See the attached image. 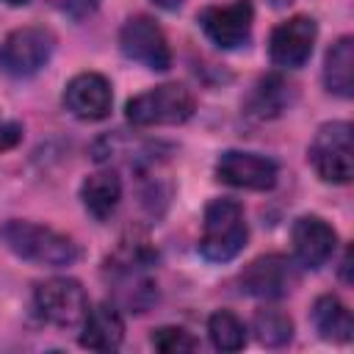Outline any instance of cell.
I'll use <instances>...</instances> for the list:
<instances>
[{
    "mask_svg": "<svg viewBox=\"0 0 354 354\" xmlns=\"http://www.w3.org/2000/svg\"><path fill=\"white\" fill-rule=\"evenodd\" d=\"M3 243L22 260L39 263V266H72L77 260V243L72 238H66L64 232H55L50 227L41 224H30V221H6L0 230Z\"/></svg>",
    "mask_w": 354,
    "mask_h": 354,
    "instance_id": "1",
    "label": "cell"
},
{
    "mask_svg": "<svg viewBox=\"0 0 354 354\" xmlns=\"http://www.w3.org/2000/svg\"><path fill=\"white\" fill-rule=\"evenodd\" d=\"M246 243V221L243 210L232 199H213L205 210L199 252L210 263L232 260Z\"/></svg>",
    "mask_w": 354,
    "mask_h": 354,
    "instance_id": "2",
    "label": "cell"
},
{
    "mask_svg": "<svg viewBox=\"0 0 354 354\" xmlns=\"http://www.w3.org/2000/svg\"><path fill=\"white\" fill-rule=\"evenodd\" d=\"M194 113V94L180 83L155 86L127 102V122L138 127L183 124Z\"/></svg>",
    "mask_w": 354,
    "mask_h": 354,
    "instance_id": "3",
    "label": "cell"
},
{
    "mask_svg": "<svg viewBox=\"0 0 354 354\" xmlns=\"http://www.w3.org/2000/svg\"><path fill=\"white\" fill-rule=\"evenodd\" d=\"M307 155H310V163L321 180L348 183L354 174L351 124L348 122H329V124L318 127Z\"/></svg>",
    "mask_w": 354,
    "mask_h": 354,
    "instance_id": "4",
    "label": "cell"
},
{
    "mask_svg": "<svg viewBox=\"0 0 354 354\" xmlns=\"http://www.w3.org/2000/svg\"><path fill=\"white\" fill-rule=\"evenodd\" d=\"M36 310L39 315L61 329H72L77 324H83L86 313H88V296L83 290V285L77 279H66V277H55L47 279L36 288L33 293Z\"/></svg>",
    "mask_w": 354,
    "mask_h": 354,
    "instance_id": "5",
    "label": "cell"
},
{
    "mask_svg": "<svg viewBox=\"0 0 354 354\" xmlns=\"http://www.w3.org/2000/svg\"><path fill=\"white\" fill-rule=\"evenodd\" d=\"M53 47L55 39L47 28H19L0 44V69L11 77H30L50 61Z\"/></svg>",
    "mask_w": 354,
    "mask_h": 354,
    "instance_id": "6",
    "label": "cell"
},
{
    "mask_svg": "<svg viewBox=\"0 0 354 354\" xmlns=\"http://www.w3.org/2000/svg\"><path fill=\"white\" fill-rule=\"evenodd\" d=\"M119 47L124 58L152 69L166 72L171 66V50L163 30L149 17H130L119 30Z\"/></svg>",
    "mask_w": 354,
    "mask_h": 354,
    "instance_id": "7",
    "label": "cell"
},
{
    "mask_svg": "<svg viewBox=\"0 0 354 354\" xmlns=\"http://www.w3.org/2000/svg\"><path fill=\"white\" fill-rule=\"evenodd\" d=\"M254 8L249 0H230L224 6H207L199 14V28L221 50H238L249 41Z\"/></svg>",
    "mask_w": 354,
    "mask_h": 354,
    "instance_id": "8",
    "label": "cell"
},
{
    "mask_svg": "<svg viewBox=\"0 0 354 354\" xmlns=\"http://www.w3.org/2000/svg\"><path fill=\"white\" fill-rule=\"evenodd\" d=\"M299 285V271L285 254L254 257L241 271V290L254 299H282Z\"/></svg>",
    "mask_w": 354,
    "mask_h": 354,
    "instance_id": "9",
    "label": "cell"
},
{
    "mask_svg": "<svg viewBox=\"0 0 354 354\" xmlns=\"http://www.w3.org/2000/svg\"><path fill=\"white\" fill-rule=\"evenodd\" d=\"M315 19L313 17H290L288 22L277 25L268 41V55L277 66L285 69H299L307 64V58L313 55V44H315Z\"/></svg>",
    "mask_w": 354,
    "mask_h": 354,
    "instance_id": "10",
    "label": "cell"
},
{
    "mask_svg": "<svg viewBox=\"0 0 354 354\" xmlns=\"http://www.w3.org/2000/svg\"><path fill=\"white\" fill-rule=\"evenodd\" d=\"M216 177L232 188L268 191L277 183V163L254 152L227 149L216 163Z\"/></svg>",
    "mask_w": 354,
    "mask_h": 354,
    "instance_id": "11",
    "label": "cell"
},
{
    "mask_svg": "<svg viewBox=\"0 0 354 354\" xmlns=\"http://www.w3.org/2000/svg\"><path fill=\"white\" fill-rule=\"evenodd\" d=\"M111 83L100 72H80L64 88V105L72 116L86 122H100L111 113Z\"/></svg>",
    "mask_w": 354,
    "mask_h": 354,
    "instance_id": "12",
    "label": "cell"
},
{
    "mask_svg": "<svg viewBox=\"0 0 354 354\" xmlns=\"http://www.w3.org/2000/svg\"><path fill=\"white\" fill-rule=\"evenodd\" d=\"M337 235L321 216H301L293 224V254L304 268H321L335 254Z\"/></svg>",
    "mask_w": 354,
    "mask_h": 354,
    "instance_id": "13",
    "label": "cell"
},
{
    "mask_svg": "<svg viewBox=\"0 0 354 354\" xmlns=\"http://www.w3.org/2000/svg\"><path fill=\"white\" fill-rule=\"evenodd\" d=\"M124 337V321L119 310L108 301L94 304L86 318H83V332H80V346L91 351H113L119 348Z\"/></svg>",
    "mask_w": 354,
    "mask_h": 354,
    "instance_id": "14",
    "label": "cell"
},
{
    "mask_svg": "<svg viewBox=\"0 0 354 354\" xmlns=\"http://www.w3.org/2000/svg\"><path fill=\"white\" fill-rule=\"evenodd\" d=\"M80 199H83V207L97 218V221H105L116 207H119V199H122V180L116 171H94L83 180L80 185Z\"/></svg>",
    "mask_w": 354,
    "mask_h": 354,
    "instance_id": "15",
    "label": "cell"
},
{
    "mask_svg": "<svg viewBox=\"0 0 354 354\" xmlns=\"http://www.w3.org/2000/svg\"><path fill=\"white\" fill-rule=\"evenodd\" d=\"M324 83L337 97H351L354 91V39H337L324 61Z\"/></svg>",
    "mask_w": 354,
    "mask_h": 354,
    "instance_id": "16",
    "label": "cell"
},
{
    "mask_svg": "<svg viewBox=\"0 0 354 354\" xmlns=\"http://www.w3.org/2000/svg\"><path fill=\"white\" fill-rule=\"evenodd\" d=\"M293 100V86L288 80H282L279 75H268L260 77L246 100V113L257 116V119H268V116H279Z\"/></svg>",
    "mask_w": 354,
    "mask_h": 354,
    "instance_id": "17",
    "label": "cell"
},
{
    "mask_svg": "<svg viewBox=\"0 0 354 354\" xmlns=\"http://www.w3.org/2000/svg\"><path fill=\"white\" fill-rule=\"evenodd\" d=\"M313 324L321 332L324 340H335V343H346L354 335V321L348 307L337 299V296H318L313 304Z\"/></svg>",
    "mask_w": 354,
    "mask_h": 354,
    "instance_id": "18",
    "label": "cell"
},
{
    "mask_svg": "<svg viewBox=\"0 0 354 354\" xmlns=\"http://www.w3.org/2000/svg\"><path fill=\"white\" fill-rule=\"evenodd\" d=\"M254 335L263 346H285L293 337V321L279 307H260L254 313Z\"/></svg>",
    "mask_w": 354,
    "mask_h": 354,
    "instance_id": "19",
    "label": "cell"
},
{
    "mask_svg": "<svg viewBox=\"0 0 354 354\" xmlns=\"http://www.w3.org/2000/svg\"><path fill=\"white\" fill-rule=\"evenodd\" d=\"M207 335L218 351H238L246 346V326L230 310H218L207 318Z\"/></svg>",
    "mask_w": 354,
    "mask_h": 354,
    "instance_id": "20",
    "label": "cell"
},
{
    "mask_svg": "<svg viewBox=\"0 0 354 354\" xmlns=\"http://www.w3.org/2000/svg\"><path fill=\"white\" fill-rule=\"evenodd\" d=\"M152 346L163 354H180V351H196L199 340L180 326H160L152 332Z\"/></svg>",
    "mask_w": 354,
    "mask_h": 354,
    "instance_id": "21",
    "label": "cell"
},
{
    "mask_svg": "<svg viewBox=\"0 0 354 354\" xmlns=\"http://www.w3.org/2000/svg\"><path fill=\"white\" fill-rule=\"evenodd\" d=\"M22 138V127L17 122H0V152L17 147Z\"/></svg>",
    "mask_w": 354,
    "mask_h": 354,
    "instance_id": "22",
    "label": "cell"
},
{
    "mask_svg": "<svg viewBox=\"0 0 354 354\" xmlns=\"http://www.w3.org/2000/svg\"><path fill=\"white\" fill-rule=\"evenodd\" d=\"M155 6H160V8H166V11H171V8H180L183 6V0H152Z\"/></svg>",
    "mask_w": 354,
    "mask_h": 354,
    "instance_id": "23",
    "label": "cell"
},
{
    "mask_svg": "<svg viewBox=\"0 0 354 354\" xmlns=\"http://www.w3.org/2000/svg\"><path fill=\"white\" fill-rule=\"evenodd\" d=\"M3 3H8V6H25V3H30V0H3Z\"/></svg>",
    "mask_w": 354,
    "mask_h": 354,
    "instance_id": "24",
    "label": "cell"
},
{
    "mask_svg": "<svg viewBox=\"0 0 354 354\" xmlns=\"http://www.w3.org/2000/svg\"><path fill=\"white\" fill-rule=\"evenodd\" d=\"M271 3H274V6H277V8H279V6H288V3H290V0H271Z\"/></svg>",
    "mask_w": 354,
    "mask_h": 354,
    "instance_id": "25",
    "label": "cell"
}]
</instances>
